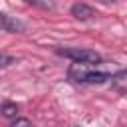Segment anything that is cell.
Returning <instances> with one entry per match:
<instances>
[{
    "label": "cell",
    "instance_id": "ba28073f",
    "mask_svg": "<svg viewBox=\"0 0 127 127\" xmlns=\"http://www.w3.org/2000/svg\"><path fill=\"white\" fill-rule=\"evenodd\" d=\"M12 127H32V123L28 119H24V117H16L14 123H12Z\"/></svg>",
    "mask_w": 127,
    "mask_h": 127
},
{
    "label": "cell",
    "instance_id": "7a4b0ae2",
    "mask_svg": "<svg viewBox=\"0 0 127 127\" xmlns=\"http://www.w3.org/2000/svg\"><path fill=\"white\" fill-rule=\"evenodd\" d=\"M0 30H4V32H12V34H16V32H24V24H22L20 20H16V18H12V16H6V14H0Z\"/></svg>",
    "mask_w": 127,
    "mask_h": 127
},
{
    "label": "cell",
    "instance_id": "8992f818",
    "mask_svg": "<svg viewBox=\"0 0 127 127\" xmlns=\"http://www.w3.org/2000/svg\"><path fill=\"white\" fill-rule=\"evenodd\" d=\"M24 2H28L32 6H38L42 10H54L56 8V2L54 0H24Z\"/></svg>",
    "mask_w": 127,
    "mask_h": 127
},
{
    "label": "cell",
    "instance_id": "9c48e42d",
    "mask_svg": "<svg viewBox=\"0 0 127 127\" xmlns=\"http://www.w3.org/2000/svg\"><path fill=\"white\" fill-rule=\"evenodd\" d=\"M107 2H113V0H107Z\"/></svg>",
    "mask_w": 127,
    "mask_h": 127
},
{
    "label": "cell",
    "instance_id": "277c9868",
    "mask_svg": "<svg viewBox=\"0 0 127 127\" xmlns=\"http://www.w3.org/2000/svg\"><path fill=\"white\" fill-rule=\"evenodd\" d=\"M111 85L119 91H127V71H117L111 75Z\"/></svg>",
    "mask_w": 127,
    "mask_h": 127
},
{
    "label": "cell",
    "instance_id": "3957f363",
    "mask_svg": "<svg viewBox=\"0 0 127 127\" xmlns=\"http://www.w3.org/2000/svg\"><path fill=\"white\" fill-rule=\"evenodd\" d=\"M71 16L77 18V20H89V18L95 16V10L87 4H83V2H75L71 6Z\"/></svg>",
    "mask_w": 127,
    "mask_h": 127
},
{
    "label": "cell",
    "instance_id": "6da1fadb",
    "mask_svg": "<svg viewBox=\"0 0 127 127\" xmlns=\"http://www.w3.org/2000/svg\"><path fill=\"white\" fill-rule=\"evenodd\" d=\"M60 56L64 58H69L77 64H99L101 62V56L93 50H85V48H58L56 50Z\"/></svg>",
    "mask_w": 127,
    "mask_h": 127
},
{
    "label": "cell",
    "instance_id": "52a82bcc",
    "mask_svg": "<svg viewBox=\"0 0 127 127\" xmlns=\"http://www.w3.org/2000/svg\"><path fill=\"white\" fill-rule=\"evenodd\" d=\"M12 64H16V58H14V56L0 54V67H8V65H12Z\"/></svg>",
    "mask_w": 127,
    "mask_h": 127
},
{
    "label": "cell",
    "instance_id": "5b68a950",
    "mask_svg": "<svg viewBox=\"0 0 127 127\" xmlns=\"http://www.w3.org/2000/svg\"><path fill=\"white\" fill-rule=\"evenodd\" d=\"M0 113H2L4 117H8V119H16V115H18V105H16L14 101H4V103L0 105Z\"/></svg>",
    "mask_w": 127,
    "mask_h": 127
}]
</instances>
